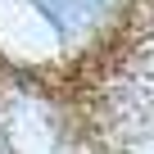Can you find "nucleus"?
<instances>
[{
	"label": "nucleus",
	"instance_id": "1",
	"mask_svg": "<svg viewBox=\"0 0 154 154\" xmlns=\"http://www.w3.org/2000/svg\"><path fill=\"white\" fill-rule=\"evenodd\" d=\"M32 5L59 27V32H77V27H86L104 14L109 0H32Z\"/></svg>",
	"mask_w": 154,
	"mask_h": 154
}]
</instances>
